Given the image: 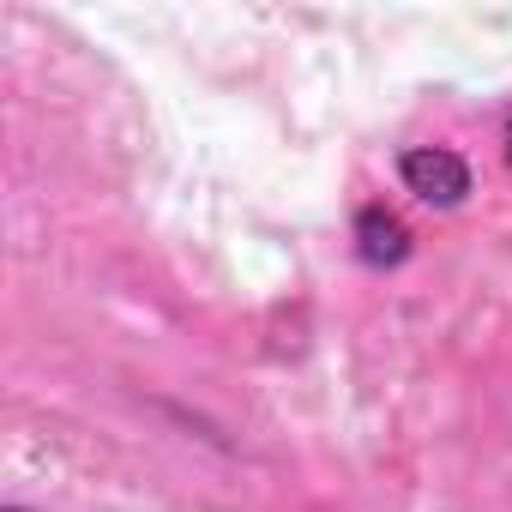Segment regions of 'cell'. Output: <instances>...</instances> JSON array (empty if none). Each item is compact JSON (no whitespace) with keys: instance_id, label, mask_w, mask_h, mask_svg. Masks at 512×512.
<instances>
[{"instance_id":"cell-4","label":"cell","mask_w":512,"mask_h":512,"mask_svg":"<svg viewBox=\"0 0 512 512\" xmlns=\"http://www.w3.org/2000/svg\"><path fill=\"white\" fill-rule=\"evenodd\" d=\"M7 512H25V506H7Z\"/></svg>"},{"instance_id":"cell-1","label":"cell","mask_w":512,"mask_h":512,"mask_svg":"<svg viewBox=\"0 0 512 512\" xmlns=\"http://www.w3.org/2000/svg\"><path fill=\"white\" fill-rule=\"evenodd\" d=\"M398 175H404V187H410L422 205H440V211L464 205V193H470V163H464L458 151H446V145H416V151H404V157H398Z\"/></svg>"},{"instance_id":"cell-2","label":"cell","mask_w":512,"mask_h":512,"mask_svg":"<svg viewBox=\"0 0 512 512\" xmlns=\"http://www.w3.org/2000/svg\"><path fill=\"white\" fill-rule=\"evenodd\" d=\"M356 260L374 266V272H392V266L410 260V229H404L398 211H386V205L356 211Z\"/></svg>"},{"instance_id":"cell-3","label":"cell","mask_w":512,"mask_h":512,"mask_svg":"<svg viewBox=\"0 0 512 512\" xmlns=\"http://www.w3.org/2000/svg\"><path fill=\"white\" fill-rule=\"evenodd\" d=\"M506 163H512V121H506Z\"/></svg>"}]
</instances>
